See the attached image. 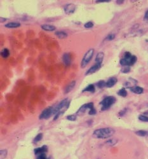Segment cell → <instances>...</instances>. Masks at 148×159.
<instances>
[{"label":"cell","mask_w":148,"mask_h":159,"mask_svg":"<svg viewBox=\"0 0 148 159\" xmlns=\"http://www.w3.org/2000/svg\"><path fill=\"white\" fill-rule=\"evenodd\" d=\"M121 71L123 73H128V72L130 71V66H123L121 70Z\"/></svg>","instance_id":"obj_30"},{"label":"cell","mask_w":148,"mask_h":159,"mask_svg":"<svg viewBox=\"0 0 148 159\" xmlns=\"http://www.w3.org/2000/svg\"><path fill=\"white\" fill-rule=\"evenodd\" d=\"M126 113V109L125 108V109H123V110H121L120 112H119V116H123V115H125V113Z\"/></svg>","instance_id":"obj_35"},{"label":"cell","mask_w":148,"mask_h":159,"mask_svg":"<svg viewBox=\"0 0 148 159\" xmlns=\"http://www.w3.org/2000/svg\"><path fill=\"white\" fill-rule=\"evenodd\" d=\"M116 99L114 96H108L105 97L104 99L100 102V104L102 105L101 110L105 111L107 109H110L112 105H113Z\"/></svg>","instance_id":"obj_3"},{"label":"cell","mask_w":148,"mask_h":159,"mask_svg":"<svg viewBox=\"0 0 148 159\" xmlns=\"http://www.w3.org/2000/svg\"><path fill=\"white\" fill-rule=\"evenodd\" d=\"M1 55L3 58H7L10 55V51L8 48L3 49L1 52Z\"/></svg>","instance_id":"obj_21"},{"label":"cell","mask_w":148,"mask_h":159,"mask_svg":"<svg viewBox=\"0 0 148 159\" xmlns=\"http://www.w3.org/2000/svg\"><path fill=\"white\" fill-rule=\"evenodd\" d=\"M47 151H48V147L46 145L35 148V149L34 150V153L36 155H40L41 154L46 153Z\"/></svg>","instance_id":"obj_9"},{"label":"cell","mask_w":148,"mask_h":159,"mask_svg":"<svg viewBox=\"0 0 148 159\" xmlns=\"http://www.w3.org/2000/svg\"><path fill=\"white\" fill-rule=\"evenodd\" d=\"M64 12L68 14V15H70V14H72L75 12L76 10V6L75 5L73 4V3H69V4H67L64 6Z\"/></svg>","instance_id":"obj_8"},{"label":"cell","mask_w":148,"mask_h":159,"mask_svg":"<svg viewBox=\"0 0 148 159\" xmlns=\"http://www.w3.org/2000/svg\"><path fill=\"white\" fill-rule=\"evenodd\" d=\"M130 90H131L132 92H133L134 94H141L143 93V92H144L143 88L140 87L139 86H136V85L132 87L131 89H130Z\"/></svg>","instance_id":"obj_16"},{"label":"cell","mask_w":148,"mask_h":159,"mask_svg":"<svg viewBox=\"0 0 148 159\" xmlns=\"http://www.w3.org/2000/svg\"><path fill=\"white\" fill-rule=\"evenodd\" d=\"M144 20L146 21V22H148V10L146 11L145 15H144Z\"/></svg>","instance_id":"obj_36"},{"label":"cell","mask_w":148,"mask_h":159,"mask_svg":"<svg viewBox=\"0 0 148 159\" xmlns=\"http://www.w3.org/2000/svg\"><path fill=\"white\" fill-rule=\"evenodd\" d=\"M104 57V52H98L96 55V60H95V61H96V64H98L102 65V63H103Z\"/></svg>","instance_id":"obj_13"},{"label":"cell","mask_w":148,"mask_h":159,"mask_svg":"<svg viewBox=\"0 0 148 159\" xmlns=\"http://www.w3.org/2000/svg\"><path fill=\"white\" fill-rule=\"evenodd\" d=\"M96 85L100 88V89H103V88L106 87V82H105L104 80H101L99 82H98L96 84Z\"/></svg>","instance_id":"obj_26"},{"label":"cell","mask_w":148,"mask_h":159,"mask_svg":"<svg viewBox=\"0 0 148 159\" xmlns=\"http://www.w3.org/2000/svg\"><path fill=\"white\" fill-rule=\"evenodd\" d=\"M114 38H115V35L114 34H110L106 37V40L108 41H111L112 40H114Z\"/></svg>","instance_id":"obj_33"},{"label":"cell","mask_w":148,"mask_h":159,"mask_svg":"<svg viewBox=\"0 0 148 159\" xmlns=\"http://www.w3.org/2000/svg\"><path fill=\"white\" fill-rule=\"evenodd\" d=\"M97 113V111H96V109L94 108V107L93 108H91L90 109V111L89 112V114L90 115H96Z\"/></svg>","instance_id":"obj_32"},{"label":"cell","mask_w":148,"mask_h":159,"mask_svg":"<svg viewBox=\"0 0 148 159\" xmlns=\"http://www.w3.org/2000/svg\"><path fill=\"white\" fill-rule=\"evenodd\" d=\"M95 91H96V88H95L94 84L89 85H88L82 90L83 92H89L91 93H94Z\"/></svg>","instance_id":"obj_20"},{"label":"cell","mask_w":148,"mask_h":159,"mask_svg":"<svg viewBox=\"0 0 148 159\" xmlns=\"http://www.w3.org/2000/svg\"><path fill=\"white\" fill-rule=\"evenodd\" d=\"M77 118V115H68L67 116V120L70 121H75Z\"/></svg>","instance_id":"obj_29"},{"label":"cell","mask_w":148,"mask_h":159,"mask_svg":"<svg viewBox=\"0 0 148 159\" xmlns=\"http://www.w3.org/2000/svg\"><path fill=\"white\" fill-rule=\"evenodd\" d=\"M54 108L52 106H49L47 108H45L44 110L41 112L40 115L39 116V118L40 120L43 119H48L54 115Z\"/></svg>","instance_id":"obj_6"},{"label":"cell","mask_w":148,"mask_h":159,"mask_svg":"<svg viewBox=\"0 0 148 159\" xmlns=\"http://www.w3.org/2000/svg\"><path fill=\"white\" fill-rule=\"evenodd\" d=\"M139 120L142 121V122H148V116L146 115H140L139 116Z\"/></svg>","instance_id":"obj_28"},{"label":"cell","mask_w":148,"mask_h":159,"mask_svg":"<svg viewBox=\"0 0 148 159\" xmlns=\"http://www.w3.org/2000/svg\"><path fill=\"white\" fill-rule=\"evenodd\" d=\"M62 61L66 66H69L71 63V59L69 53H64L62 56Z\"/></svg>","instance_id":"obj_11"},{"label":"cell","mask_w":148,"mask_h":159,"mask_svg":"<svg viewBox=\"0 0 148 159\" xmlns=\"http://www.w3.org/2000/svg\"><path fill=\"white\" fill-rule=\"evenodd\" d=\"M118 95L123 97H125L127 95V92H126L125 88H122L118 92Z\"/></svg>","instance_id":"obj_22"},{"label":"cell","mask_w":148,"mask_h":159,"mask_svg":"<svg viewBox=\"0 0 148 159\" xmlns=\"http://www.w3.org/2000/svg\"><path fill=\"white\" fill-rule=\"evenodd\" d=\"M76 81H72V82L68 84V85H67V87L65 88L64 90V92L65 94H68L69 92H70L74 88H75V85H76Z\"/></svg>","instance_id":"obj_15"},{"label":"cell","mask_w":148,"mask_h":159,"mask_svg":"<svg viewBox=\"0 0 148 159\" xmlns=\"http://www.w3.org/2000/svg\"><path fill=\"white\" fill-rule=\"evenodd\" d=\"M36 159H48V158H47L46 154L43 153V154H41L40 155H38V157H37Z\"/></svg>","instance_id":"obj_34"},{"label":"cell","mask_w":148,"mask_h":159,"mask_svg":"<svg viewBox=\"0 0 148 159\" xmlns=\"http://www.w3.org/2000/svg\"><path fill=\"white\" fill-rule=\"evenodd\" d=\"M93 107H94L93 102H89V103L84 104L79 108L78 110L77 111L76 115H82L88 109H90L91 108H93Z\"/></svg>","instance_id":"obj_7"},{"label":"cell","mask_w":148,"mask_h":159,"mask_svg":"<svg viewBox=\"0 0 148 159\" xmlns=\"http://www.w3.org/2000/svg\"><path fill=\"white\" fill-rule=\"evenodd\" d=\"M69 104H70V102L68 101V99H63L54 108V115L57 114L59 111H64L63 110H62V109L64 108L67 109L69 108Z\"/></svg>","instance_id":"obj_5"},{"label":"cell","mask_w":148,"mask_h":159,"mask_svg":"<svg viewBox=\"0 0 148 159\" xmlns=\"http://www.w3.org/2000/svg\"><path fill=\"white\" fill-rule=\"evenodd\" d=\"M42 138H43V134L42 133H39L36 136V137H34L33 139V143H37L39 141H40Z\"/></svg>","instance_id":"obj_23"},{"label":"cell","mask_w":148,"mask_h":159,"mask_svg":"<svg viewBox=\"0 0 148 159\" xmlns=\"http://www.w3.org/2000/svg\"><path fill=\"white\" fill-rule=\"evenodd\" d=\"M115 132V130L111 127L98 129L94 130L93 136L97 139H107L111 137Z\"/></svg>","instance_id":"obj_1"},{"label":"cell","mask_w":148,"mask_h":159,"mask_svg":"<svg viewBox=\"0 0 148 159\" xmlns=\"http://www.w3.org/2000/svg\"><path fill=\"white\" fill-rule=\"evenodd\" d=\"M118 142V140L116 139H110L108 140L106 142H105V144L108 146H113L114 144H116Z\"/></svg>","instance_id":"obj_24"},{"label":"cell","mask_w":148,"mask_h":159,"mask_svg":"<svg viewBox=\"0 0 148 159\" xmlns=\"http://www.w3.org/2000/svg\"><path fill=\"white\" fill-rule=\"evenodd\" d=\"M94 54V50L93 48L89 49V50L85 53V54L84 55L82 59V62H81V67H82V68H84L88 64H89V63L93 57Z\"/></svg>","instance_id":"obj_4"},{"label":"cell","mask_w":148,"mask_h":159,"mask_svg":"<svg viewBox=\"0 0 148 159\" xmlns=\"http://www.w3.org/2000/svg\"><path fill=\"white\" fill-rule=\"evenodd\" d=\"M84 27L85 28H91L94 27V23L92 22H91V21H90V22H88L86 24H84Z\"/></svg>","instance_id":"obj_31"},{"label":"cell","mask_w":148,"mask_h":159,"mask_svg":"<svg viewBox=\"0 0 148 159\" xmlns=\"http://www.w3.org/2000/svg\"><path fill=\"white\" fill-rule=\"evenodd\" d=\"M101 68V64H96L94 65L93 66H91L90 69H88L87 71L85 73V75H91V74H94V73H96V71L99 69Z\"/></svg>","instance_id":"obj_10"},{"label":"cell","mask_w":148,"mask_h":159,"mask_svg":"<svg viewBox=\"0 0 148 159\" xmlns=\"http://www.w3.org/2000/svg\"><path fill=\"white\" fill-rule=\"evenodd\" d=\"M6 19L3 18V17H1V18H0V22H4L5 21H6Z\"/></svg>","instance_id":"obj_39"},{"label":"cell","mask_w":148,"mask_h":159,"mask_svg":"<svg viewBox=\"0 0 148 159\" xmlns=\"http://www.w3.org/2000/svg\"><path fill=\"white\" fill-rule=\"evenodd\" d=\"M41 28L46 31H54L56 29L55 26L50 25V24H43L41 26Z\"/></svg>","instance_id":"obj_14"},{"label":"cell","mask_w":148,"mask_h":159,"mask_svg":"<svg viewBox=\"0 0 148 159\" xmlns=\"http://www.w3.org/2000/svg\"><path fill=\"white\" fill-rule=\"evenodd\" d=\"M135 134H137V135H138L139 136H142V137L148 136V132L146 131V130H138V131L135 132Z\"/></svg>","instance_id":"obj_25"},{"label":"cell","mask_w":148,"mask_h":159,"mask_svg":"<svg viewBox=\"0 0 148 159\" xmlns=\"http://www.w3.org/2000/svg\"><path fill=\"white\" fill-rule=\"evenodd\" d=\"M7 155L6 150H1L0 151V159H5Z\"/></svg>","instance_id":"obj_27"},{"label":"cell","mask_w":148,"mask_h":159,"mask_svg":"<svg viewBox=\"0 0 148 159\" xmlns=\"http://www.w3.org/2000/svg\"><path fill=\"white\" fill-rule=\"evenodd\" d=\"M96 3H106V2H110L111 1L110 0H97L96 1Z\"/></svg>","instance_id":"obj_37"},{"label":"cell","mask_w":148,"mask_h":159,"mask_svg":"<svg viewBox=\"0 0 148 159\" xmlns=\"http://www.w3.org/2000/svg\"><path fill=\"white\" fill-rule=\"evenodd\" d=\"M48 159H52V158H48Z\"/></svg>","instance_id":"obj_40"},{"label":"cell","mask_w":148,"mask_h":159,"mask_svg":"<svg viewBox=\"0 0 148 159\" xmlns=\"http://www.w3.org/2000/svg\"><path fill=\"white\" fill-rule=\"evenodd\" d=\"M123 3H124V1H123V0H118V1H116V3L118 5L123 4Z\"/></svg>","instance_id":"obj_38"},{"label":"cell","mask_w":148,"mask_h":159,"mask_svg":"<svg viewBox=\"0 0 148 159\" xmlns=\"http://www.w3.org/2000/svg\"><path fill=\"white\" fill-rule=\"evenodd\" d=\"M137 81H136L135 80L133 79V78H130L129 80H128V82H125V85L126 87L130 88V89H131L132 87L135 86V84L137 83Z\"/></svg>","instance_id":"obj_19"},{"label":"cell","mask_w":148,"mask_h":159,"mask_svg":"<svg viewBox=\"0 0 148 159\" xmlns=\"http://www.w3.org/2000/svg\"><path fill=\"white\" fill-rule=\"evenodd\" d=\"M118 82L117 78L116 77H111L108 79V80L106 82V87L111 88L113 87L116 83Z\"/></svg>","instance_id":"obj_12"},{"label":"cell","mask_w":148,"mask_h":159,"mask_svg":"<svg viewBox=\"0 0 148 159\" xmlns=\"http://www.w3.org/2000/svg\"><path fill=\"white\" fill-rule=\"evenodd\" d=\"M55 34L57 36L59 39H64L68 37V34L66 32L63 31H56L55 33Z\"/></svg>","instance_id":"obj_17"},{"label":"cell","mask_w":148,"mask_h":159,"mask_svg":"<svg viewBox=\"0 0 148 159\" xmlns=\"http://www.w3.org/2000/svg\"><path fill=\"white\" fill-rule=\"evenodd\" d=\"M21 26V24L19 22H11L8 24H5V27L6 28H17Z\"/></svg>","instance_id":"obj_18"},{"label":"cell","mask_w":148,"mask_h":159,"mask_svg":"<svg viewBox=\"0 0 148 159\" xmlns=\"http://www.w3.org/2000/svg\"><path fill=\"white\" fill-rule=\"evenodd\" d=\"M137 58L135 55H132L129 52H126L124 57L120 60V64L123 66H130L136 62Z\"/></svg>","instance_id":"obj_2"}]
</instances>
